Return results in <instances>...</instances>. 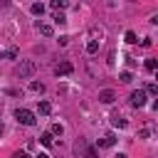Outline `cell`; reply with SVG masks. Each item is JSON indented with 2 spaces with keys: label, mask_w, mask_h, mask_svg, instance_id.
Instances as JSON below:
<instances>
[{
  "label": "cell",
  "mask_w": 158,
  "mask_h": 158,
  "mask_svg": "<svg viewBox=\"0 0 158 158\" xmlns=\"http://www.w3.org/2000/svg\"><path fill=\"white\" fill-rule=\"evenodd\" d=\"M35 69H37V64H35L32 59H20L15 74H17V79H30V77L35 74Z\"/></svg>",
  "instance_id": "obj_1"
},
{
  "label": "cell",
  "mask_w": 158,
  "mask_h": 158,
  "mask_svg": "<svg viewBox=\"0 0 158 158\" xmlns=\"http://www.w3.org/2000/svg\"><path fill=\"white\" fill-rule=\"evenodd\" d=\"M15 118H17V123H22V126H35V123H37V118H35V114H32L30 109H17V111H15Z\"/></svg>",
  "instance_id": "obj_2"
},
{
  "label": "cell",
  "mask_w": 158,
  "mask_h": 158,
  "mask_svg": "<svg viewBox=\"0 0 158 158\" xmlns=\"http://www.w3.org/2000/svg\"><path fill=\"white\" fill-rule=\"evenodd\" d=\"M148 104V94L143 91V89H136V91H131V106H136V109H143Z\"/></svg>",
  "instance_id": "obj_3"
},
{
  "label": "cell",
  "mask_w": 158,
  "mask_h": 158,
  "mask_svg": "<svg viewBox=\"0 0 158 158\" xmlns=\"http://www.w3.org/2000/svg\"><path fill=\"white\" fill-rule=\"evenodd\" d=\"M72 72H74V67H72V62H67V59L54 67V74H57V77H67V74H72Z\"/></svg>",
  "instance_id": "obj_4"
},
{
  "label": "cell",
  "mask_w": 158,
  "mask_h": 158,
  "mask_svg": "<svg viewBox=\"0 0 158 158\" xmlns=\"http://www.w3.org/2000/svg\"><path fill=\"white\" fill-rule=\"evenodd\" d=\"M99 101L101 104H114L116 101V91L114 89H101L99 91Z\"/></svg>",
  "instance_id": "obj_5"
},
{
  "label": "cell",
  "mask_w": 158,
  "mask_h": 158,
  "mask_svg": "<svg viewBox=\"0 0 158 158\" xmlns=\"http://www.w3.org/2000/svg\"><path fill=\"white\" fill-rule=\"evenodd\" d=\"M111 146H116V136H114V133H106V136L99 141V148H111Z\"/></svg>",
  "instance_id": "obj_6"
},
{
  "label": "cell",
  "mask_w": 158,
  "mask_h": 158,
  "mask_svg": "<svg viewBox=\"0 0 158 158\" xmlns=\"http://www.w3.org/2000/svg\"><path fill=\"white\" fill-rule=\"evenodd\" d=\"M111 123H114L116 128H126V126H128V121H126L123 116H118V114H114V116H111Z\"/></svg>",
  "instance_id": "obj_7"
},
{
  "label": "cell",
  "mask_w": 158,
  "mask_h": 158,
  "mask_svg": "<svg viewBox=\"0 0 158 158\" xmlns=\"http://www.w3.org/2000/svg\"><path fill=\"white\" fill-rule=\"evenodd\" d=\"M30 12L42 17V15H44V5H42V2H32V5H30Z\"/></svg>",
  "instance_id": "obj_8"
},
{
  "label": "cell",
  "mask_w": 158,
  "mask_h": 158,
  "mask_svg": "<svg viewBox=\"0 0 158 158\" xmlns=\"http://www.w3.org/2000/svg\"><path fill=\"white\" fill-rule=\"evenodd\" d=\"M67 5H69L67 0H52V2H49V7H52V10H57V12H59V10H64Z\"/></svg>",
  "instance_id": "obj_9"
},
{
  "label": "cell",
  "mask_w": 158,
  "mask_h": 158,
  "mask_svg": "<svg viewBox=\"0 0 158 158\" xmlns=\"http://www.w3.org/2000/svg\"><path fill=\"white\" fill-rule=\"evenodd\" d=\"M123 42H126V44H136V42H138V37H136V32H133V30H128V32L123 35Z\"/></svg>",
  "instance_id": "obj_10"
},
{
  "label": "cell",
  "mask_w": 158,
  "mask_h": 158,
  "mask_svg": "<svg viewBox=\"0 0 158 158\" xmlns=\"http://www.w3.org/2000/svg\"><path fill=\"white\" fill-rule=\"evenodd\" d=\"M86 52H89V54H96V52H99V40H89V42H86Z\"/></svg>",
  "instance_id": "obj_11"
},
{
  "label": "cell",
  "mask_w": 158,
  "mask_h": 158,
  "mask_svg": "<svg viewBox=\"0 0 158 158\" xmlns=\"http://www.w3.org/2000/svg\"><path fill=\"white\" fill-rule=\"evenodd\" d=\"M15 57H17V49H15V47H10V49H5V52L0 54V59H15Z\"/></svg>",
  "instance_id": "obj_12"
},
{
  "label": "cell",
  "mask_w": 158,
  "mask_h": 158,
  "mask_svg": "<svg viewBox=\"0 0 158 158\" xmlns=\"http://www.w3.org/2000/svg\"><path fill=\"white\" fill-rule=\"evenodd\" d=\"M40 114H44V116L52 114V104L49 101H40Z\"/></svg>",
  "instance_id": "obj_13"
},
{
  "label": "cell",
  "mask_w": 158,
  "mask_h": 158,
  "mask_svg": "<svg viewBox=\"0 0 158 158\" xmlns=\"http://www.w3.org/2000/svg\"><path fill=\"white\" fill-rule=\"evenodd\" d=\"M49 133H52V136H62V133H64V126H62V123H52Z\"/></svg>",
  "instance_id": "obj_14"
},
{
  "label": "cell",
  "mask_w": 158,
  "mask_h": 158,
  "mask_svg": "<svg viewBox=\"0 0 158 158\" xmlns=\"http://www.w3.org/2000/svg\"><path fill=\"white\" fill-rule=\"evenodd\" d=\"M40 141H42V146H52V143H54V136H52V133H42Z\"/></svg>",
  "instance_id": "obj_15"
},
{
  "label": "cell",
  "mask_w": 158,
  "mask_h": 158,
  "mask_svg": "<svg viewBox=\"0 0 158 158\" xmlns=\"http://www.w3.org/2000/svg\"><path fill=\"white\" fill-rule=\"evenodd\" d=\"M52 20H54L57 25H67V15H64V12H54V17H52Z\"/></svg>",
  "instance_id": "obj_16"
},
{
  "label": "cell",
  "mask_w": 158,
  "mask_h": 158,
  "mask_svg": "<svg viewBox=\"0 0 158 158\" xmlns=\"http://www.w3.org/2000/svg\"><path fill=\"white\" fill-rule=\"evenodd\" d=\"M37 27H40V32H42L44 37H52V35H54V30H52L49 25H37Z\"/></svg>",
  "instance_id": "obj_17"
},
{
  "label": "cell",
  "mask_w": 158,
  "mask_h": 158,
  "mask_svg": "<svg viewBox=\"0 0 158 158\" xmlns=\"http://www.w3.org/2000/svg\"><path fill=\"white\" fill-rule=\"evenodd\" d=\"M118 79H121L123 84H128V81H133V74H131V72H121V74H118Z\"/></svg>",
  "instance_id": "obj_18"
},
{
  "label": "cell",
  "mask_w": 158,
  "mask_h": 158,
  "mask_svg": "<svg viewBox=\"0 0 158 158\" xmlns=\"http://www.w3.org/2000/svg\"><path fill=\"white\" fill-rule=\"evenodd\" d=\"M30 89H32V91H40V94H42V91H44V84H42V81H30Z\"/></svg>",
  "instance_id": "obj_19"
},
{
  "label": "cell",
  "mask_w": 158,
  "mask_h": 158,
  "mask_svg": "<svg viewBox=\"0 0 158 158\" xmlns=\"http://www.w3.org/2000/svg\"><path fill=\"white\" fill-rule=\"evenodd\" d=\"M156 67H158L156 59H146V69H148V72H156Z\"/></svg>",
  "instance_id": "obj_20"
},
{
  "label": "cell",
  "mask_w": 158,
  "mask_h": 158,
  "mask_svg": "<svg viewBox=\"0 0 158 158\" xmlns=\"http://www.w3.org/2000/svg\"><path fill=\"white\" fill-rule=\"evenodd\" d=\"M143 91H146V94H151V96H156V94H158V86H156V84H148Z\"/></svg>",
  "instance_id": "obj_21"
},
{
  "label": "cell",
  "mask_w": 158,
  "mask_h": 158,
  "mask_svg": "<svg viewBox=\"0 0 158 158\" xmlns=\"http://www.w3.org/2000/svg\"><path fill=\"white\" fill-rule=\"evenodd\" d=\"M84 158H96V148H84Z\"/></svg>",
  "instance_id": "obj_22"
},
{
  "label": "cell",
  "mask_w": 158,
  "mask_h": 158,
  "mask_svg": "<svg viewBox=\"0 0 158 158\" xmlns=\"http://www.w3.org/2000/svg\"><path fill=\"white\" fill-rule=\"evenodd\" d=\"M148 136H151L148 128H141V131H138V138H148Z\"/></svg>",
  "instance_id": "obj_23"
},
{
  "label": "cell",
  "mask_w": 158,
  "mask_h": 158,
  "mask_svg": "<svg viewBox=\"0 0 158 158\" xmlns=\"http://www.w3.org/2000/svg\"><path fill=\"white\" fill-rule=\"evenodd\" d=\"M12 158H27V153H25V151H17V153H15Z\"/></svg>",
  "instance_id": "obj_24"
},
{
  "label": "cell",
  "mask_w": 158,
  "mask_h": 158,
  "mask_svg": "<svg viewBox=\"0 0 158 158\" xmlns=\"http://www.w3.org/2000/svg\"><path fill=\"white\" fill-rule=\"evenodd\" d=\"M114 158H128V156H126V153H116Z\"/></svg>",
  "instance_id": "obj_25"
},
{
  "label": "cell",
  "mask_w": 158,
  "mask_h": 158,
  "mask_svg": "<svg viewBox=\"0 0 158 158\" xmlns=\"http://www.w3.org/2000/svg\"><path fill=\"white\" fill-rule=\"evenodd\" d=\"M37 158H49V156L47 153H37Z\"/></svg>",
  "instance_id": "obj_26"
},
{
  "label": "cell",
  "mask_w": 158,
  "mask_h": 158,
  "mask_svg": "<svg viewBox=\"0 0 158 158\" xmlns=\"http://www.w3.org/2000/svg\"><path fill=\"white\" fill-rule=\"evenodd\" d=\"M2 133H5V126H2V123H0V136H2Z\"/></svg>",
  "instance_id": "obj_27"
}]
</instances>
